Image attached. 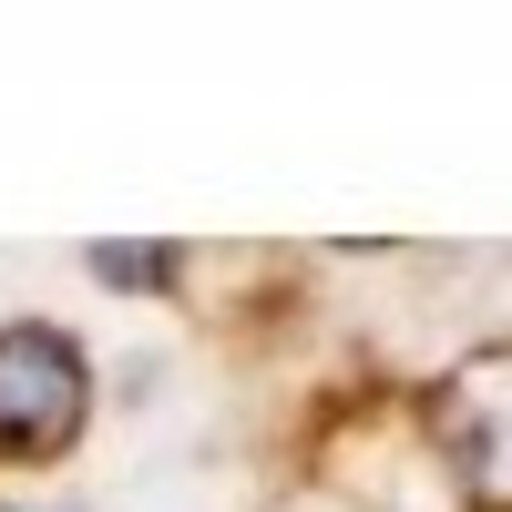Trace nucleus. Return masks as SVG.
I'll list each match as a JSON object with an SVG mask.
<instances>
[{
    "label": "nucleus",
    "instance_id": "1",
    "mask_svg": "<svg viewBox=\"0 0 512 512\" xmlns=\"http://www.w3.org/2000/svg\"><path fill=\"white\" fill-rule=\"evenodd\" d=\"M93 410V369L62 328L11 318L0 328V461H62Z\"/></svg>",
    "mask_w": 512,
    "mask_h": 512
},
{
    "label": "nucleus",
    "instance_id": "2",
    "mask_svg": "<svg viewBox=\"0 0 512 512\" xmlns=\"http://www.w3.org/2000/svg\"><path fill=\"white\" fill-rule=\"evenodd\" d=\"M164 267H175L164 246H93V277H113V287H154Z\"/></svg>",
    "mask_w": 512,
    "mask_h": 512
}]
</instances>
